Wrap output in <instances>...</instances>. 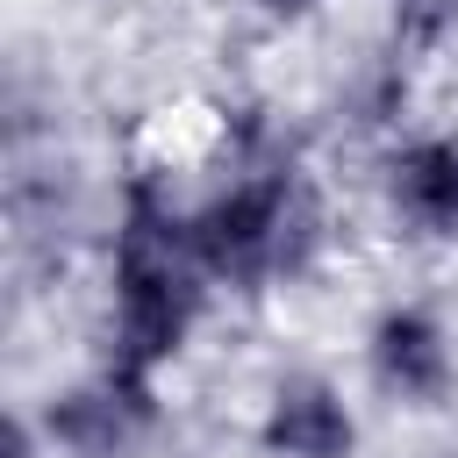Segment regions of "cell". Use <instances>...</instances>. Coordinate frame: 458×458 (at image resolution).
Returning a JSON list of instances; mask_svg holds the SVG:
<instances>
[{"label": "cell", "instance_id": "obj_1", "mask_svg": "<svg viewBox=\"0 0 458 458\" xmlns=\"http://www.w3.org/2000/svg\"><path fill=\"white\" fill-rule=\"evenodd\" d=\"M208 272L186 236V208L157 172H129L114 215V272H107V365L157 379L208 315Z\"/></svg>", "mask_w": 458, "mask_h": 458}, {"label": "cell", "instance_id": "obj_2", "mask_svg": "<svg viewBox=\"0 0 458 458\" xmlns=\"http://www.w3.org/2000/svg\"><path fill=\"white\" fill-rule=\"evenodd\" d=\"M186 236L215 286L258 293L272 279L308 272V258L322 250V200L301 165H243L229 186L186 208Z\"/></svg>", "mask_w": 458, "mask_h": 458}, {"label": "cell", "instance_id": "obj_3", "mask_svg": "<svg viewBox=\"0 0 458 458\" xmlns=\"http://www.w3.org/2000/svg\"><path fill=\"white\" fill-rule=\"evenodd\" d=\"M36 422H43L57 458H129L157 429V379L100 365L93 379H72V386L43 394Z\"/></svg>", "mask_w": 458, "mask_h": 458}, {"label": "cell", "instance_id": "obj_4", "mask_svg": "<svg viewBox=\"0 0 458 458\" xmlns=\"http://www.w3.org/2000/svg\"><path fill=\"white\" fill-rule=\"evenodd\" d=\"M365 365H372L379 394H394L401 408H444L458 386V351H451V329L429 301L379 308L365 329Z\"/></svg>", "mask_w": 458, "mask_h": 458}, {"label": "cell", "instance_id": "obj_5", "mask_svg": "<svg viewBox=\"0 0 458 458\" xmlns=\"http://www.w3.org/2000/svg\"><path fill=\"white\" fill-rule=\"evenodd\" d=\"M258 451L265 458H358V415L344 386L322 372H286L258 415Z\"/></svg>", "mask_w": 458, "mask_h": 458}, {"label": "cell", "instance_id": "obj_6", "mask_svg": "<svg viewBox=\"0 0 458 458\" xmlns=\"http://www.w3.org/2000/svg\"><path fill=\"white\" fill-rule=\"evenodd\" d=\"M379 186L401 229L458 236V136H408L379 157Z\"/></svg>", "mask_w": 458, "mask_h": 458}, {"label": "cell", "instance_id": "obj_7", "mask_svg": "<svg viewBox=\"0 0 458 458\" xmlns=\"http://www.w3.org/2000/svg\"><path fill=\"white\" fill-rule=\"evenodd\" d=\"M322 0H258V14H272V21H308Z\"/></svg>", "mask_w": 458, "mask_h": 458}, {"label": "cell", "instance_id": "obj_8", "mask_svg": "<svg viewBox=\"0 0 458 458\" xmlns=\"http://www.w3.org/2000/svg\"><path fill=\"white\" fill-rule=\"evenodd\" d=\"M401 7H444V0H401Z\"/></svg>", "mask_w": 458, "mask_h": 458}]
</instances>
